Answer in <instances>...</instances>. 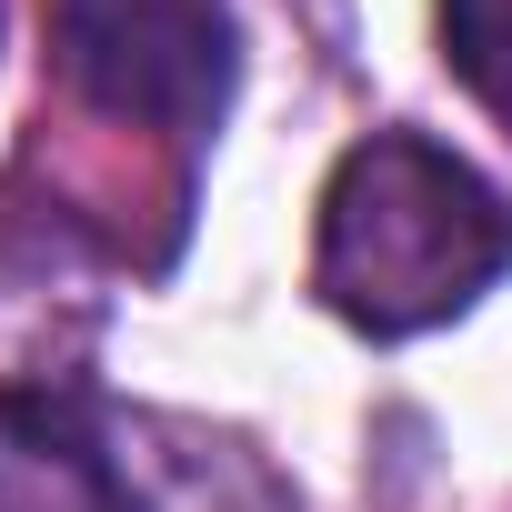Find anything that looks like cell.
Listing matches in <instances>:
<instances>
[{"instance_id": "1", "label": "cell", "mask_w": 512, "mask_h": 512, "mask_svg": "<svg viewBox=\"0 0 512 512\" xmlns=\"http://www.w3.org/2000/svg\"><path fill=\"white\" fill-rule=\"evenodd\" d=\"M502 272H512V201L432 131H372L332 161L312 292L352 332H372V342L442 332Z\"/></svg>"}, {"instance_id": "2", "label": "cell", "mask_w": 512, "mask_h": 512, "mask_svg": "<svg viewBox=\"0 0 512 512\" xmlns=\"http://www.w3.org/2000/svg\"><path fill=\"white\" fill-rule=\"evenodd\" d=\"M51 31V81L151 141H211L231 101V11L221 0H41Z\"/></svg>"}, {"instance_id": "3", "label": "cell", "mask_w": 512, "mask_h": 512, "mask_svg": "<svg viewBox=\"0 0 512 512\" xmlns=\"http://www.w3.org/2000/svg\"><path fill=\"white\" fill-rule=\"evenodd\" d=\"M0 512H131V482L91 412L51 392H0Z\"/></svg>"}, {"instance_id": "4", "label": "cell", "mask_w": 512, "mask_h": 512, "mask_svg": "<svg viewBox=\"0 0 512 512\" xmlns=\"http://www.w3.org/2000/svg\"><path fill=\"white\" fill-rule=\"evenodd\" d=\"M442 61L492 121H512V0H442Z\"/></svg>"}]
</instances>
